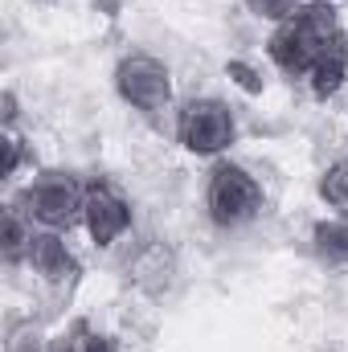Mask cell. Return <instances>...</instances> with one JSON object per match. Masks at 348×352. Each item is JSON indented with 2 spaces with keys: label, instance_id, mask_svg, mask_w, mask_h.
Instances as JSON below:
<instances>
[{
  "label": "cell",
  "instance_id": "5b68a950",
  "mask_svg": "<svg viewBox=\"0 0 348 352\" xmlns=\"http://www.w3.org/2000/svg\"><path fill=\"white\" fill-rule=\"evenodd\" d=\"M111 82H115V94L140 115H160L173 107V70L148 50L123 54L111 70Z\"/></svg>",
  "mask_w": 348,
  "mask_h": 352
},
{
  "label": "cell",
  "instance_id": "30bf717a",
  "mask_svg": "<svg viewBox=\"0 0 348 352\" xmlns=\"http://www.w3.org/2000/svg\"><path fill=\"white\" fill-rule=\"evenodd\" d=\"M348 82V37H340L320 62H316V70L307 74V87L312 94L320 98V102H328V98H336Z\"/></svg>",
  "mask_w": 348,
  "mask_h": 352
},
{
  "label": "cell",
  "instance_id": "52a82bcc",
  "mask_svg": "<svg viewBox=\"0 0 348 352\" xmlns=\"http://www.w3.org/2000/svg\"><path fill=\"white\" fill-rule=\"evenodd\" d=\"M29 270H33L45 287H54V291L74 287L78 274H83L78 254L66 246V234H58V230H37V234H33V246H29Z\"/></svg>",
  "mask_w": 348,
  "mask_h": 352
},
{
  "label": "cell",
  "instance_id": "7a4b0ae2",
  "mask_svg": "<svg viewBox=\"0 0 348 352\" xmlns=\"http://www.w3.org/2000/svg\"><path fill=\"white\" fill-rule=\"evenodd\" d=\"M17 205L25 209V217L41 230H58V234H70L78 221H83V209H87V184L66 168H41L33 176Z\"/></svg>",
  "mask_w": 348,
  "mask_h": 352
},
{
  "label": "cell",
  "instance_id": "5bb4252c",
  "mask_svg": "<svg viewBox=\"0 0 348 352\" xmlns=\"http://www.w3.org/2000/svg\"><path fill=\"white\" fill-rule=\"evenodd\" d=\"M0 152H4V164H0V180H17L25 164H33L29 140H25L21 131H0Z\"/></svg>",
  "mask_w": 348,
  "mask_h": 352
},
{
  "label": "cell",
  "instance_id": "6da1fadb",
  "mask_svg": "<svg viewBox=\"0 0 348 352\" xmlns=\"http://www.w3.org/2000/svg\"><path fill=\"white\" fill-rule=\"evenodd\" d=\"M345 37L340 29V16L332 4L324 0H312V4H299L287 21H279L266 37V58L279 74L287 78H307L316 70V62Z\"/></svg>",
  "mask_w": 348,
  "mask_h": 352
},
{
  "label": "cell",
  "instance_id": "8fae6325",
  "mask_svg": "<svg viewBox=\"0 0 348 352\" xmlns=\"http://www.w3.org/2000/svg\"><path fill=\"white\" fill-rule=\"evenodd\" d=\"M312 254L324 266H348V217H320L312 226Z\"/></svg>",
  "mask_w": 348,
  "mask_h": 352
},
{
  "label": "cell",
  "instance_id": "ffe728a7",
  "mask_svg": "<svg viewBox=\"0 0 348 352\" xmlns=\"http://www.w3.org/2000/svg\"><path fill=\"white\" fill-rule=\"evenodd\" d=\"M45 4H50V0H45Z\"/></svg>",
  "mask_w": 348,
  "mask_h": 352
},
{
  "label": "cell",
  "instance_id": "9a60e30c",
  "mask_svg": "<svg viewBox=\"0 0 348 352\" xmlns=\"http://www.w3.org/2000/svg\"><path fill=\"white\" fill-rule=\"evenodd\" d=\"M4 352H50V340L41 336V328H33V320H21V324H8Z\"/></svg>",
  "mask_w": 348,
  "mask_h": 352
},
{
  "label": "cell",
  "instance_id": "3957f363",
  "mask_svg": "<svg viewBox=\"0 0 348 352\" xmlns=\"http://www.w3.org/2000/svg\"><path fill=\"white\" fill-rule=\"evenodd\" d=\"M173 135L188 156H226L238 144V119L226 98L197 94L176 107Z\"/></svg>",
  "mask_w": 348,
  "mask_h": 352
},
{
  "label": "cell",
  "instance_id": "9c48e42d",
  "mask_svg": "<svg viewBox=\"0 0 348 352\" xmlns=\"http://www.w3.org/2000/svg\"><path fill=\"white\" fill-rule=\"evenodd\" d=\"M29 246H33V221L17 201L0 209V258L4 266H29Z\"/></svg>",
  "mask_w": 348,
  "mask_h": 352
},
{
  "label": "cell",
  "instance_id": "4fadbf2b",
  "mask_svg": "<svg viewBox=\"0 0 348 352\" xmlns=\"http://www.w3.org/2000/svg\"><path fill=\"white\" fill-rule=\"evenodd\" d=\"M62 340H66L70 352H119V340H115L111 332H98V328L87 324V320H74L70 332H66Z\"/></svg>",
  "mask_w": 348,
  "mask_h": 352
},
{
  "label": "cell",
  "instance_id": "d6986e66",
  "mask_svg": "<svg viewBox=\"0 0 348 352\" xmlns=\"http://www.w3.org/2000/svg\"><path fill=\"white\" fill-rule=\"evenodd\" d=\"M324 4H332V0H324Z\"/></svg>",
  "mask_w": 348,
  "mask_h": 352
},
{
  "label": "cell",
  "instance_id": "2e32d148",
  "mask_svg": "<svg viewBox=\"0 0 348 352\" xmlns=\"http://www.w3.org/2000/svg\"><path fill=\"white\" fill-rule=\"evenodd\" d=\"M226 78L234 82V87H242L250 98H259L262 90H266V78H262V70L254 62H246V58H230L226 62Z\"/></svg>",
  "mask_w": 348,
  "mask_h": 352
},
{
  "label": "cell",
  "instance_id": "e0dca14e",
  "mask_svg": "<svg viewBox=\"0 0 348 352\" xmlns=\"http://www.w3.org/2000/svg\"><path fill=\"white\" fill-rule=\"evenodd\" d=\"M246 8H250L259 21H270V25H279V21H287V16L299 8V0H246Z\"/></svg>",
  "mask_w": 348,
  "mask_h": 352
},
{
  "label": "cell",
  "instance_id": "8992f818",
  "mask_svg": "<svg viewBox=\"0 0 348 352\" xmlns=\"http://www.w3.org/2000/svg\"><path fill=\"white\" fill-rule=\"evenodd\" d=\"M131 221H135V209H131V201L111 184V180H90L87 184V209H83V226H87L90 242L94 246H115L127 230H131Z\"/></svg>",
  "mask_w": 348,
  "mask_h": 352
},
{
  "label": "cell",
  "instance_id": "277c9868",
  "mask_svg": "<svg viewBox=\"0 0 348 352\" xmlns=\"http://www.w3.org/2000/svg\"><path fill=\"white\" fill-rule=\"evenodd\" d=\"M266 205V192H262L259 176L234 160H217L209 184H205V209H209V221L217 230H242L250 226Z\"/></svg>",
  "mask_w": 348,
  "mask_h": 352
},
{
  "label": "cell",
  "instance_id": "7c38bea8",
  "mask_svg": "<svg viewBox=\"0 0 348 352\" xmlns=\"http://www.w3.org/2000/svg\"><path fill=\"white\" fill-rule=\"evenodd\" d=\"M316 197H320L328 209H336V213L348 217V156L332 160L324 173L316 176Z\"/></svg>",
  "mask_w": 348,
  "mask_h": 352
},
{
  "label": "cell",
  "instance_id": "ac0fdd59",
  "mask_svg": "<svg viewBox=\"0 0 348 352\" xmlns=\"http://www.w3.org/2000/svg\"><path fill=\"white\" fill-rule=\"evenodd\" d=\"M17 119H21V102H17V90L4 87V94H0V131H17Z\"/></svg>",
  "mask_w": 348,
  "mask_h": 352
},
{
  "label": "cell",
  "instance_id": "ba28073f",
  "mask_svg": "<svg viewBox=\"0 0 348 352\" xmlns=\"http://www.w3.org/2000/svg\"><path fill=\"white\" fill-rule=\"evenodd\" d=\"M173 278H176V254L164 238H148L144 246L131 250V258H127V283L140 295L160 299V295H168Z\"/></svg>",
  "mask_w": 348,
  "mask_h": 352
}]
</instances>
